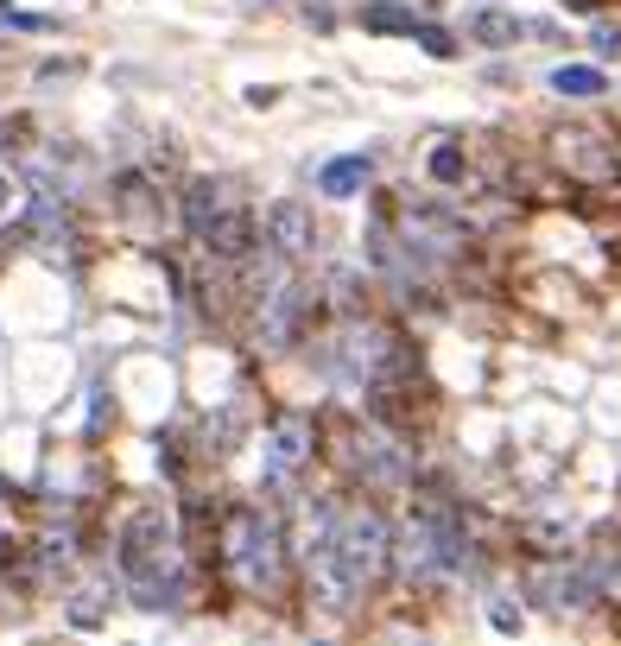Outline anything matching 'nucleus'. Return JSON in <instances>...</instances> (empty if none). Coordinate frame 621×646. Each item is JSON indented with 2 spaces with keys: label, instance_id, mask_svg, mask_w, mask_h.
I'll use <instances>...</instances> for the list:
<instances>
[{
  "label": "nucleus",
  "instance_id": "f257e3e1",
  "mask_svg": "<svg viewBox=\"0 0 621 646\" xmlns=\"http://www.w3.org/2000/svg\"><path fill=\"white\" fill-rule=\"evenodd\" d=\"M121 583L140 609H178L184 602V545L172 539V519L159 507H140L121 533Z\"/></svg>",
  "mask_w": 621,
  "mask_h": 646
},
{
  "label": "nucleus",
  "instance_id": "f03ea898",
  "mask_svg": "<svg viewBox=\"0 0 621 646\" xmlns=\"http://www.w3.org/2000/svg\"><path fill=\"white\" fill-rule=\"evenodd\" d=\"M222 565L254 595H280L285 583V533L266 507H229L222 519Z\"/></svg>",
  "mask_w": 621,
  "mask_h": 646
},
{
  "label": "nucleus",
  "instance_id": "7ed1b4c3",
  "mask_svg": "<svg viewBox=\"0 0 621 646\" xmlns=\"http://www.w3.org/2000/svg\"><path fill=\"white\" fill-rule=\"evenodd\" d=\"M330 558H337V570L349 577V590L368 595L393 565V526L374 514V507H349V514L330 519Z\"/></svg>",
  "mask_w": 621,
  "mask_h": 646
},
{
  "label": "nucleus",
  "instance_id": "20e7f679",
  "mask_svg": "<svg viewBox=\"0 0 621 646\" xmlns=\"http://www.w3.org/2000/svg\"><path fill=\"white\" fill-rule=\"evenodd\" d=\"M310 457H317V418L298 413V406H285V413L273 418V431H266V482L285 489L298 469H310Z\"/></svg>",
  "mask_w": 621,
  "mask_h": 646
},
{
  "label": "nucleus",
  "instance_id": "39448f33",
  "mask_svg": "<svg viewBox=\"0 0 621 646\" xmlns=\"http://www.w3.org/2000/svg\"><path fill=\"white\" fill-rule=\"evenodd\" d=\"M400 229H406V254H425V260L464 254V222L444 216L438 204H406L400 209Z\"/></svg>",
  "mask_w": 621,
  "mask_h": 646
},
{
  "label": "nucleus",
  "instance_id": "423d86ee",
  "mask_svg": "<svg viewBox=\"0 0 621 646\" xmlns=\"http://www.w3.org/2000/svg\"><path fill=\"white\" fill-rule=\"evenodd\" d=\"M356 469H362V482H374V489H400L413 475V457H406L400 438H388L381 425H368L362 438H356Z\"/></svg>",
  "mask_w": 621,
  "mask_h": 646
},
{
  "label": "nucleus",
  "instance_id": "0eeeda50",
  "mask_svg": "<svg viewBox=\"0 0 621 646\" xmlns=\"http://www.w3.org/2000/svg\"><path fill=\"white\" fill-rule=\"evenodd\" d=\"M533 595H540L545 609H584V602L602 595V583H596L590 558L584 565H540L533 570Z\"/></svg>",
  "mask_w": 621,
  "mask_h": 646
},
{
  "label": "nucleus",
  "instance_id": "6e6552de",
  "mask_svg": "<svg viewBox=\"0 0 621 646\" xmlns=\"http://www.w3.org/2000/svg\"><path fill=\"white\" fill-rule=\"evenodd\" d=\"M552 153H558V165H565L570 178H590V184L615 178V165H621V158L609 153L596 133H584V128H558V133H552Z\"/></svg>",
  "mask_w": 621,
  "mask_h": 646
},
{
  "label": "nucleus",
  "instance_id": "1a4fd4ad",
  "mask_svg": "<svg viewBox=\"0 0 621 646\" xmlns=\"http://www.w3.org/2000/svg\"><path fill=\"white\" fill-rule=\"evenodd\" d=\"M260 234H266V248L285 254L292 266L310 260V248H317V222H310L305 204H273V209H266V222H260Z\"/></svg>",
  "mask_w": 621,
  "mask_h": 646
},
{
  "label": "nucleus",
  "instance_id": "9d476101",
  "mask_svg": "<svg viewBox=\"0 0 621 646\" xmlns=\"http://www.w3.org/2000/svg\"><path fill=\"white\" fill-rule=\"evenodd\" d=\"M222 209H235V184H222V178H190V190H184V229L204 241L209 222H216Z\"/></svg>",
  "mask_w": 621,
  "mask_h": 646
},
{
  "label": "nucleus",
  "instance_id": "9b49d317",
  "mask_svg": "<svg viewBox=\"0 0 621 646\" xmlns=\"http://www.w3.org/2000/svg\"><path fill=\"white\" fill-rule=\"evenodd\" d=\"M115 197H121V222H128L133 234H146V241H153L159 222H165V209H153V184L128 172V178L115 184Z\"/></svg>",
  "mask_w": 621,
  "mask_h": 646
},
{
  "label": "nucleus",
  "instance_id": "f8f14e48",
  "mask_svg": "<svg viewBox=\"0 0 621 646\" xmlns=\"http://www.w3.org/2000/svg\"><path fill=\"white\" fill-rule=\"evenodd\" d=\"M368 172H374V165H368V153L330 158V165L317 172V190H324V197H356V190L368 184Z\"/></svg>",
  "mask_w": 621,
  "mask_h": 646
},
{
  "label": "nucleus",
  "instance_id": "ddd939ff",
  "mask_svg": "<svg viewBox=\"0 0 621 646\" xmlns=\"http://www.w3.org/2000/svg\"><path fill=\"white\" fill-rule=\"evenodd\" d=\"M552 89H558V96H602V70H596V64H558V70H552Z\"/></svg>",
  "mask_w": 621,
  "mask_h": 646
},
{
  "label": "nucleus",
  "instance_id": "4468645a",
  "mask_svg": "<svg viewBox=\"0 0 621 646\" xmlns=\"http://www.w3.org/2000/svg\"><path fill=\"white\" fill-rule=\"evenodd\" d=\"M469 32H476L482 45H514V39H520V20H508V13H476V20H469Z\"/></svg>",
  "mask_w": 621,
  "mask_h": 646
},
{
  "label": "nucleus",
  "instance_id": "2eb2a0df",
  "mask_svg": "<svg viewBox=\"0 0 621 646\" xmlns=\"http://www.w3.org/2000/svg\"><path fill=\"white\" fill-rule=\"evenodd\" d=\"M362 26L368 32H418V20L406 13V7H388V0H381V7H368L362 13Z\"/></svg>",
  "mask_w": 621,
  "mask_h": 646
},
{
  "label": "nucleus",
  "instance_id": "dca6fc26",
  "mask_svg": "<svg viewBox=\"0 0 621 646\" xmlns=\"http://www.w3.org/2000/svg\"><path fill=\"white\" fill-rule=\"evenodd\" d=\"M432 178L438 184L464 178V146H457V140H438V146H432Z\"/></svg>",
  "mask_w": 621,
  "mask_h": 646
},
{
  "label": "nucleus",
  "instance_id": "f3484780",
  "mask_svg": "<svg viewBox=\"0 0 621 646\" xmlns=\"http://www.w3.org/2000/svg\"><path fill=\"white\" fill-rule=\"evenodd\" d=\"M413 39H418V45H425L432 57H457V39H450V32H438V26H418Z\"/></svg>",
  "mask_w": 621,
  "mask_h": 646
},
{
  "label": "nucleus",
  "instance_id": "a211bd4d",
  "mask_svg": "<svg viewBox=\"0 0 621 646\" xmlns=\"http://www.w3.org/2000/svg\"><path fill=\"white\" fill-rule=\"evenodd\" d=\"M590 45H596V52H602V57H621V26H609V20H596Z\"/></svg>",
  "mask_w": 621,
  "mask_h": 646
},
{
  "label": "nucleus",
  "instance_id": "6ab92c4d",
  "mask_svg": "<svg viewBox=\"0 0 621 646\" xmlns=\"http://www.w3.org/2000/svg\"><path fill=\"white\" fill-rule=\"evenodd\" d=\"M489 621H494V634H520V615L508 609V602H494V609H489Z\"/></svg>",
  "mask_w": 621,
  "mask_h": 646
},
{
  "label": "nucleus",
  "instance_id": "aec40b11",
  "mask_svg": "<svg viewBox=\"0 0 621 646\" xmlns=\"http://www.w3.org/2000/svg\"><path fill=\"white\" fill-rule=\"evenodd\" d=\"M7 565H13V545L0 539V570H7Z\"/></svg>",
  "mask_w": 621,
  "mask_h": 646
},
{
  "label": "nucleus",
  "instance_id": "412c9836",
  "mask_svg": "<svg viewBox=\"0 0 621 646\" xmlns=\"http://www.w3.org/2000/svg\"><path fill=\"white\" fill-rule=\"evenodd\" d=\"M565 7H570V13H590L596 0H565Z\"/></svg>",
  "mask_w": 621,
  "mask_h": 646
},
{
  "label": "nucleus",
  "instance_id": "4be33fe9",
  "mask_svg": "<svg viewBox=\"0 0 621 646\" xmlns=\"http://www.w3.org/2000/svg\"><path fill=\"white\" fill-rule=\"evenodd\" d=\"M7 204H13V184L0 178V209H7Z\"/></svg>",
  "mask_w": 621,
  "mask_h": 646
},
{
  "label": "nucleus",
  "instance_id": "5701e85b",
  "mask_svg": "<svg viewBox=\"0 0 621 646\" xmlns=\"http://www.w3.org/2000/svg\"><path fill=\"white\" fill-rule=\"evenodd\" d=\"M7 26H13V20H0V39H7Z\"/></svg>",
  "mask_w": 621,
  "mask_h": 646
}]
</instances>
